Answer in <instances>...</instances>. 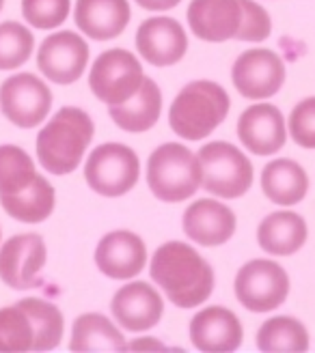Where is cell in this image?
<instances>
[{
    "label": "cell",
    "instance_id": "cell-8",
    "mask_svg": "<svg viewBox=\"0 0 315 353\" xmlns=\"http://www.w3.org/2000/svg\"><path fill=\"white\" fill-rule=\"evenodd\" d=\"M145 80L143 65L130 50L113 48L102 52L89 72L91 93L108 105L124 103L141 88Z\"/></svg>",
    "mask_w": 315,
    "mask_h": 353
},
{
    "label": "cell",
    "instance_id": "cell-34",
    "mask_svg": "<svg viewBox=\"0 0 315 353\" xmlns=\"http://www.w3.org/2000/svg\"><path fill=\"white\" fill-rule=\"evenodd\" d=\"M180 3L182 0H136V5L147 11H169L175 9Z\"/></svg>",
    "mask_w": 315,
    "mask_h": 353
},
{
    "label": "cell",
    "instance_id": "cell-20",
    "mask_svg": "<svg viewBox=\"0 0 315 353\" xmlns=\"http://www.w3.org/2000/svg\"><path fill=\"white\" fill-rule=\"evenodd\" d=\"M130 17L128 0H76V26L93 41L117 39L128 28Z\"/></svg>",
    "mask_w": 315,
    "mask_h": 353
},
{
    "label": "cell",
    "instance_id": "cell-19",
    "mask_svg": "<svg viewBox=\"0 0 315 353\" xmlns=\"http://www.w3.org/2000/svg\"><path fill=\"white\" fill-rule=\"evenodd\" d=\"M244 330L238 314L225 306H207L190 321V343L199 351L227 353L242 345Z\"/></svg>",
    "mask_w": 315,
    "mask_h": 353
},
{
    "label": "cell",
    "instance_id": "cell-23",
    "mask_svg": "<svg viewBox=\"0 0 315 353\" xmlns=\"http://www.w3.org/2000/svg\"><path fill=\"white\" fill-rule=\"evenodd\" d=\"M261 190L268 201L276 205H298L309 192L307 170L289 157H278V160L268 162L261 170Z\"/></svg>",
    "mask_w": 315,
    "mask_h": 353
},
{
    "label": "cell",
    "instance_id": "cell-32",
    "mask_svg": "<svg viewBox=\"0 0 315 353\" xmlns=\"http://www.w3.org/2000/svg\"><path fill=\"white\" fill-rule=\"evenodd\" d=\"M289 136L303 149H315V97H307L294 105L287 121Z\"/></svg>",
    "mask_w": 315,
    "mask_h": 353
},
{
    "label": "cell",
    "instance_id": "cell-1",
    "mask_svg": "<svg viewBox=\"0 0 315 353\" xmlns=\"http://www.w3.org/2000/svg\"><path fill=\"white\" fill-rule=\"evenodd\" d=\"M151 280L178 308L201 306L214 293V270L190 243L166 241L149 263Z\"/></svg>",
    "mask_w": 315,
    "mask_h": 353
},
{
    "label": "cell",
    "instance_id": "cell-27",
    "mask_svg": "<svg viewBox=\"0 0 315 353\" xmlns=\"http://www.w3.org/2000/svg\"><path fill=\"white\" fill-rule=\"evenodd\" d=\"M257 347L259 351H296L303 353L309 349V332L296 316L281 314L270 316L266 323L257 330Z\"/></svg>",
    "mask_w": 315,
    "mask_h": 353
},
{
    "label": "cell",
    "instance_id": "cell-30",
    "mask_svg": "<svg viewBox=\"0 0 315 353\" xmlns=\"http://www.w3.org/2000/svg\"><path fill=\"white\" fill-rule=\"evenodd\" d=\"M35 50V37L30 28L20 22L7 20L0 24V72L22 67Z\"/></svg>",
    "mask_w": 315,
    "mask_h": 353
},
{
    "label": "cell",
    "instance_id": "cell-2",
    "mask_svg": "<svg viewBox=\"0 0 315 353\" xmlns=\"http://www.w3.org/2000/svg\"><path fill=\"white\" fill-rule=\"evenodd\" d=\"M95 136V125L89 112L74 105L57 110L37 134V160L52 174L74 172Z\"/></svg>",
    "mask_w": 315,
    "mask_h": 353
},
{
    "label": "cell",
    "instance_id": "cell-12",
    "mask_svg": "<svg viewBox=\"0 0 315 353\" xmlns=\"http://www.w3.org/2000/svg\"><path fill=\"white\" fill-rule=\"evenodd\" d=\"M89 65V43L74 30H59L46 37L37 50L41 76L55 84H72Z\"/></svg>",
    "mask_w": 315,
    "mask_h": 353
},
{
    "label": "cell",
    "instance_id": "cell-15",
    "mask_svg": "<svg viewBox=\"0 0 315 353\" xmlns=\"http://www.w3.org/2000/svg\"><path fill=\"white\" fill-rule=\"evenodd\" d=\"M95 265L106 278L132 280L145 270L147 245L141 235L132 231H111L97 243Z\"/></svg>",
    "mask_w": 315,
    "mask_h": 353
},
{
    "label": "cell",
    "instance_id": "cell-24",
    "mask_svg": "<svg viewBox=\"0 0 315 353\" xmlns=\"http://www.w3.org/2000/svg\"><path fill=\"white\" fill-rule=\"evenodd\" d=\"M72 351H126L128 341L119 327L99 312H84L72 325Z\"/></svg>",
    "mask_w": 315,
    "mask_h": 353
},
{
    "label": "cell",
    "instance_id": "cell-28",
    "mask_svg": "<svg viewBox=\"0 0 315 353\" xmlns=\"http://www.w3.org/2000/svg\"><path fill=\"white\" fill-rule=\"evenodd\" d=\"M20 304L26 314L30 316L35 327V351H52L57 349L63 341L65 321L63 312L57 304L48 302L41 297H26L20 299Z\"/></svg>",
    "mask_w": 315,
    "mask_h": 353
},
{
    "label": "cell",
    "instance_id": "cell-7",
    "mask_svg": "<svg viewBox=\"0 0 315 353\" xmlns=\"http://www.w3.org/2000/svg\"><path fill=\"white\" fill-rule=\"evenodd\" d=\"M236 297L251 312H272L289 295L287 272L270 259H253L236 274Z\"/></svg>",
    "mask_w": 315,
    "mask_h": 353
},
{
    "label": "cell",
    "instance_id": "cell-21",
    "mask_svg": "<svg viewBox=\"0 0 315 353\" xmlns=\"http://www.w3.org/2000/svg\"><path fill=\"white\" fill-rule=\"evenodd\" d=\"M309 235L307 222L296 211H274L257 226V243L272 256H289L298 252Z\"/></svg>",
    "mask_w": 315,
    "mask_h": 353
},
{
    "label": "cell",
    "instance_id": "cell-6",
    "mask_svg": "<svg viewBox=\"0 0 315 353\" xmlns=\"http://www.w3.org/2000/svg\"><path fill=\"white\" fill-rule=\"evenodd\" d=\"M84 179L99 196L119 199L134 190V185L141 179V160L128 145H99L89 153V160L84 162Z\"/></svg>",
    "mask_w": 315,
    "mask_h": 353
},
{
    "label": "cell",
    "instance_id": "cell-31",
    "mask_svg": "<svg viewBox=\"0 0 315 353\" xmlns=\"http://www.w3.org/2000/svg\"><path fill=\"white\" fill-rule=\"evenodd\" d=\"M72 11L69 0H22V15L24 20L41 30L57 28L65 24Z\"/></svg>",
    "mask_w": 315,
    "mask_h": 353
},
{
    "label": "cell",
    "instance_id": "cell-9",
    "mask_svg": "<svg viewBox=\"0 0 315 353\" xmlns=\"http://www.w3.org/2000/svg\"><path fill=\"white\" fill-rule=\"evenodd\" d=\"M52 108L50 86L30 72L9 76L0 84V110L20 130L37 128Z\"/></svg>",
    "mask_w": 315,
    "mask_h": 353
},
{
    "label": "cell",
    "instance_id": "cell-13",
    "mask_svg": "<svg viewBox=\"0 0 315 353\" xmlns=\"http://www.w3.org/2000/svg\"><path fill=\"white\" fill-rule=\"evenodd\" d=\"M136 50L149 65L169 67L186 57L188 34L175 17H147L136 30Z\"/></svg>",
    "mask_w": 315,
    "mask_h": 353
},
{
    "label": "cell",
    "instance_id": "cell-11",
    "mask_svg": "<svg viewBox=\"0 0 315 353\" xmlns=\"http://www.w3.org/2000/svg\"><path fill=\"white\" fill-rule=\"evenodd\" d=\"M46 259L48 248L41 235H13L0 248V280L15 291L37 287L39 276L46 268Z\"/></svg>",
    "mask_w": 315,
    "mask_h": 353
},
{
    "label": "cell",
    "instance_id": "cell-33",
    "mask_svg": "<svg viewBox=\"0 0 315 353\" xmlns=\"http://www.w3.org/2000/svg\"><path fill=\"white\" fill-rule=\"evenodd\" d=\"M242 7H244V17H242V28L238 32V41H249V43L266 41L272 32L270 13L261 5H257L255 0H242Z\"/></svg>",
    "mask_w": 315,
    "mask_h": 353
},
{
    "label": "cell",
    "instance_id": "cell-5",
    "mask_svg": "<svg viewBox=\"0 0 315 353\" xmlns=\"http://www.w3.org/2000/svg\"><path fill=\"white\" fill-rule=\"evenodd\" d=\"M203 166L201 188L218 199H240L253 185V164L236 145L212 140L199 149Z\"/></svg>",
    "mask_w": 315,
    "mask_h": 353
},
{
    "label": "cell",
    "instance_id": "cell-14",
    "mask_svg": "<svg viewBox=\"0 0 315 353\" xmlns=\"http://www.w3.org/2000/svg\"><path fill=\"white\" fill-rule=\"evenodd\" d=\"M113 316L128 332H149L160 323L164 314V299L149 282L134 280L121 287L113 302Z\"/></svg>",
    "mask_w": 315,
    "mask_h": 353
},
{
    "label": "cell",
    "instance_id": "cell-29",
    "mask_svg": "<svg viewBox=\"0 0 315 353\" xmlns=\"http://www.w3.org/2000/svg\"><path fill=\"white\" fill-rule=\"evenodd\" d=\"M0 351H35V327L20 304L0 308Z\"/></svg>",
    "mask_w": 315,
    "mask_h": 353
},
{
    "label": "cell",
    "instance_id": "cell-25",
    "mask_svg": "<svg viewBox=\"0 0 315 353\" xmlns=\"http://www.w3.org/2000/svg\"><path fill=\"white\" fill-rule=\"evenodd\" d=\"M32 157L17 145H0V201L30 190L39 179Z\"/></svg>",
    "mask_w": 315,
    "mask_h": 353
},
{
    "label": "cell",
    "instance_id": "cell-10",
    "mask_svg": "<svg viewBox=\"0 0 315 353\" xmlns=\"http://www.w3.org/2000/svg\"><path fill=\"white\" fill-rule=\"evenodd\" d=\"M236 91L247 99H268L285 84V63L268 48H253L240 54L231 67Z\"/></svg>",
    "mask_w": 315,
    "mask_h": 353
},
{
    "label": "cell",
    "instance_id": "cell-35",
    "mask_svg": "<svg viewBox=\"0 0 315 353\" xmlns=\"http://www.w3.org/2000/svg\"><path fill=\"white\" fill-rule=\"evenodd\" d=\"M128 349L132 351H166V345H162L160 341H155V339H141V341H132L128 343Z\"/></svg>",
    "mask_w": 315,
    "mask_h": 353
},
{
    "label": "cell",
    "instance_id": "cell-17",
    "mask_svg": "<svg viewBox=\"0 0 315 353\" xmlns=\"http://www.w3.org/2000/svg\"><path fill=\"white\" fill-rule=\"evenodd\" d=\"M240 143L255 155H274L285 147L287 125L274 103H253L238 119Z\"/></svg>",
    "mask_w": 315,
    "mask_h": 353
},
{
    "label": "cell",
    "instance_id": "cell-18",
    "mask_svg": "<svg viewBox=\"0 0 315 353\" xmlns=\"http://www.w3.org/2000/svg\"><path fill=\"white\" fill-rule=\"evenodd\" d=\"M236 214L225 203L214 199H199L184 211V233L203 248H218L236 233Z\"/></svg>",
    "mask_w": 315,
    "mask_h": 353
},
{
    "label": "cell",
    "instance_id": "cell-26",
    "mask_svg": "<svg viewBox=\"0 0 315 353\" xmlns=\"http://www.w3.org/2000/svg\"><path fill=\"white\" fill-rule=\"evenodd\" d=\"M7 214L24 224H39L52 216V211L57 207V192L46 176H39L37 183L30 190L17 194L13 199L0 201Z\"/></svg>",
    "mask_w": 315,
    "mask_h": 353
},
{
    "label": "cell",
    "instance_id": "cell-36",
    "mask_svg": "<svg viewBox=\"0 0 315 353\" xmlns=\"http://www.w3.org/2000/svg\"><path fill=\"white\" fill-rule=\"evenodd\" d=\"M3 7H5V0H0V11H3Z\"/></svg>",
    "mask_w": 315,
    "mask_h": 353
},
{
    "label": "cell",
    "instance_id": "cell-4",
    "mask_svg": "<svg viewBox=\"0 0 315 353\" xmlns=\"http://www.w3.org/2000/svg\"><path fill=\"white\" fill-rule=\"evenodd\" d=\"M203 183V166L197 153L178 143H164L147 160V185L158 201L182 203L195 196Z\"/></svg>",
    "mask_w": 315,
    "mask_h": 353
},
{
    "label": "cell",
    "instance_id": "cell-22",
    "mask_svg": "<svg viewBox=\"0 0 315 353\" xmlns=\"http://www.w3.org/2000/svg\"><path fill=\"white\" fill-rule=\"evenodd\" d=\"M111 119L115 121V125L121 128L124 132H147L151 130L158 119H160L162 112V91L151 78L145 76L141 88L134 93V97H130L124 103L117 105H108Z\"/></svg>",
    "mask_w": 315,
    "mask_h": 353
},
{
    "label": "cell",
    "instance_id": "cell-16",
    "mask_svg": "<svg viewBox=\"0 0 315 353\" xmlns=\"http://www.w3.org/2000/svg\"><path fill=\"white\" fill-rule=\"evenodd\" d=\"M186 17L197 39L207 43H222L238 39L244 7L242 0H192Z\"/></svg>",
    "mask_w": 315,
    "mask_h": 353
},
{
    "label": "cell",
    "instance_id": "cell-3",
    "mask_svg": "<svg viewBox=\"0 0 315 353\" xmlns=\"http://www.w3.org/2000/svg\"><path fill=\"white\" fill-rule=\"evenodd\" d=\"M231 99L218 82L195 80L188 82L169 110L171 130L184 140H203L227 119Z\"/></svg>",
    "mask_w": 315,
    "mask_h": 353
}]
</instances>
